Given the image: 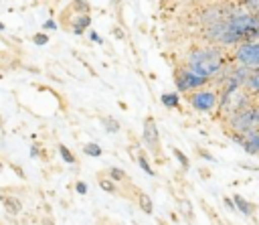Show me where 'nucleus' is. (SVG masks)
<instances>
[{
  "mask_svg": "<svg viewBox=\"0 0 259 225\" xmlns=\"http://www.w3.org/2000/svg\"><path fill=\"white\" fill-rule=\"evenodd\" d=\"M42 28H45V30H55V28H57V22H55L53 18H49V20L42 24Z\"/></svg>",
  "mask_w": 259,
  "mask_h": 225,
  "instance_id": "c756f323",
  "label": "nucleus"
},
{
  "mask_svg": "<svg viewBox=\"0 0 259 225\" xmlns=\"http://www.w3.org/2000/svg\"><path fill=\"white\" fill-rule=\"evenodd\" d=\"M223 203H225V207H229L231 211H237V207H235V201H233V199H227V197H225V199H223Z\"/></svg>",
  "mask_w": 259,
  "mask_h": 225,
  "instance_id": "7c9ffc66",
  "label": "nucleus"
},
{
  "mask_svg": "<svg viewBox=\"0 0 259 225\" xmlns=\"http://www.w3.org/2000/svg\"><path fill=\"white\" fill-rule=\"evenodd\" d=\"M200 39L204 43H212V45H219L223 49H233L241 43V36L233 30V26L229 24V20H221V22H214V24H208L202 28L200 32Z\"/></svg>",
  "mask_w": 259,
  "mask_h": 225,
  "instance_id": "7ed1b4c3",
  "label": "nucleus"
},
{
  "mask_svg": "<svg viewBox=\"0 0 259 225\" xmlns=\"http://www.w3.org/2000/svg\"><path fill=\"white\" fill-rule=\"evenodd\" d=\"M136 160H138L140 168H142V170H146V174H150V176H154V174H156V172H154V168H152V164H150V160L146 158V154H144V152H138Z\"/></svg>",
  "mask_w": 259,
  "mask_h": 225,
  "instance_id": "6ab92c4d",
  "label": "nucleus"
},
{
  "mask_svg": "<svg viewBox=\"0 0 259 225\" xmlns=\"http://www.w3.org/2000/svg\"><path fill=\"white\" fill-rule=\"evenodd\" d=\"M142 138H144L146 148H148L154 156H160V132H158L156 120H154L152 116H148V118L144 120V132H142Z\"/></svg>",
  "mask_w": 259,
  "mask_h": 225,
  "instance_id": "6e6552de",
  "label": "nucleus"
},
{
  "mask_svg": "<svg viewBox=\"0 0 259 225\" xmlns=\"http://www.w3.org/2000/svg\"><path fill=\"white\" fill-rule=\"evenodd\" d=\"M231 61V53H227V49L206 43V45H198L188 49L184 63L188 69H192L194 73H198L200 77H206L208 81Z\"/></svg>",
  "mask_w": 259,
  "mask_h": 225,
  "instance_id": "f257e3e1",
  "label": "nucleus"
},
{
  "mask_svg": "<svg viewBox=\"0 0 259 225\" xmlns=\"http://www.w3.org/2000/svg\"><path fill=\"white\" fill-rule=\"evenodd\" d=\"M200 174H202V176H206V178H208V176H210V172H208V170H206V168H200Z\"/></svg>",
  "mask_w": 259,
  "mask_h": 225,
  "instance_id": "f704fd0d",
  "label": "nucleus"
},
{
  "mask_svg": "<svg viewBox=\"0 0 259 225\" xmlns=\"http://www.w3.org/2000/svg\"><path fill=\"white\" fill-rule=\"evenodd\" d=\"M2 203H4V207H6V211H8L10 215L22 213V203H20L18 199H14V197H2Z\"/></svg>",
  "mask_w": 259,
  "mask_h": 225,
  "instance_id": "2eb2a0df",
  "label": "nucleus"
},
{
  "mask_svg": "<svg viewBox=\"0 0 259 225\" xmlns=\"http://www.w3.org/2000/svg\"><path fill=\"white\" fill-rule=\"evenodd\" d=\"M210 81L206 77H200L198 73H194L192 69H188L186 65H178L174 69V85H176V91L178 93H190L194 89H200L204 85H208Z\"/></svg>",
  "mask_w": 259,
  "mask_h": 225,
  "instance_id": "423d86ee",
  "label": "nucleus"
},
{
  "mask_svg": "<svg viewBox=\"0 0 259 225\" xmlns=\"http://www.w3.org/2000/svg\"><path fill=\"white\" fill-rule=\"evenodd\" d=\"M101 124H103L105 132H109V134L119 132V122H117L115 118H111V116H103V118H101Z\"/></svg>",
  "mask_w": 259,
  "mask_h": 225,
  "instance_id": "f3484780",
  "label": "nucleus"
},
{
  "mask_svg": "<svg viewBox=\"0 0 259 225\" xmlns=\"http://www.w3.org/2000/svg\"><path fill=\"white\" fill-rule=\"evenodd\" d=\"M196 154H198L200 158H204L206 162H214V156H212V154H210L208 150H204L202 146H196Z\"/></svg>",
  "mask_w": 259,
  "mask_h": 225,
  "instance_id": "bb28decb",
  "label": "nucleus"
},
{
  "mask_svg": "<svg viewBox=\"0 0 259 225\" xmlns=\"http://www.w3.org/2000/svg\"><path fill=\"white\" fill-rule=\"evenodd\" d=\"M186 101L190 103V107L194 111L200 114H217L219 107V89L214 85H204L200 89H194L190 93H186Z\"/></svg>",
  "mask_w": 259,
  "mask_h": 225,
  "instance_id": "20e7f679",
  "label": "nucleus"
},
{
  "mask_svg": "<svg viewBox=\"0 0 259 225\" xmlns=\"http://www.w3.org/2000/svg\"><path fill=\"white\" fill-rule=\"evenodd\" d=\"M233 201H235V207H237V211H241L243 215H247V217H253L255 215V205L253 203H249L247 199H243V195H233Z\"/></svg>",
  "mask_w": 259,
  "mask_h": 225,
  "instance_id": "f8f14e48",
  "label": "nucleus"
},
{
  "mask_svg": "<svg viewBox=\"0 0 259 225\" xmlns=\"http://www.w3.org/2000/svg\"><path fill=\"white\" fill-rule=\"evenodd\" d=\"M243 87H245V91H247L249 95H253V97L257 99V95H259V69H255V71L249 73V77H247V81L243 83Z\"/></svg>",
  "mask_w": 259,
  "mask_h": 225,
  "instance_id": "9b49d317",
  "label": "nucleus"
},
{
  "mask_svg": "<svg viewBox=\"0 0 259 225\" xmlns=\"http://www.w3.org/2000/svg\"><path fill=\"white\" fill-rule=\"evenodd\" d=\"M255 103V97L245 91V87H221L219 89V107L217 114L227 120L233 114L249 107Z\"/></svg>",
  "mask_w": 259,
  "mask_h": 225,
  "instance_id": "f03ea898",
  "label": "nucleus"
},
{
  "mask_svg": "<svg viewBox=\"0 0 259 225\" xmlns=\"http://www.w3.org/2000/svg\"><path fill=\"white\" fill-rule=\"evenodd\" d=\"M59 154H61V158L67 162V164H75L77 162V158H75V154L67 148V146H63V144H59Z\"/></svg>",
  "mask_w": 259,
  "mask_h": 225,
  "instance_id": "b1692460",
  "label": "nucleus"
},
{
  "mask_svg": "<svg viewBox=\"0 0 259 225\" xmlns=\"http://www.w3.org/2000/svg\"><path fill=\"white\" fill-rule=\"evenodd\" d=\"M0 30H4V24H2V22H0Z\"/></svg>",
  "mask_w": 259,
  "mask_h": 225,
  "instance_id": "4c0bfd02",
  "label": "nucleus"
},
{
  "mask_svg": "<svg viewBox=\"0 0 259 225\" xmlns=\"http://www.w3.org/2000/svg\"><path fill=\"white\" fill-rule=\"evenodd\" d=\"M231 61L239 63L251 71L259 69V39H249V41H241L237 47H233L231 51Z\"/></svg>",
  "mask_w": 259,
  "mask_h": 225,
  "instance_id": "39448f33",
  "label": "nucleus"
},
{
  "mask_svg": "<svg viewBox=\"0 0 259 225\" xmlns=\"http://www.w3.org/2000/svg\"><path fill=\"white\" fill-rule=\"evenodd\" d=\"M89 26H91V16H89V14H77V16L73 18L71 30H73V34H83Z\"/></svg>",
  "mask_w": 259,
  "mask_h": 225,
  "instance_id": "9d476101",
  "label": "nucleus"
},
{
  "mask_svg": "<svg viewBox=\"0 0 259 225\" xmlns=\"http://www.w3.org/2000/svg\"><path fill=\"white\" fill-rule=\"evenodd\" d=\"M138 205H140V209L146 213V215H152L154 213V203H152V199H150V195H146L144 191H138Z\"/></svg>",
  "mask_w": 259,
  "mask_h": 225,
  "instance_id": "4468645a",
  "label": "nucleus"
},
{
  "mask_svg": "<svg viewBox=\"0 0 259 225\" xmlns=\"http://www.w3.org/2000/svg\"><path fill=\"white\" fill-rule=\"evenodd\" d=\"M107 176H109L111 180H115V182H127V180H130L127 174H125V170H121V168H117V166L107 168Z\"/></svg>",
  "mask_w": 259,
  "mask_h": 225,
  "instance_id": "dca6fc26",
  "label": "nucleus"
},
{
  "mask_svg": "<svg viewBox=\"0 0 259 225\" xmlns=\"http://www.w3.org/2000/svg\"><path fill=\"white\" fill-rule=\"evenodd\" d=\"M241 148L251 156H259V128H251L243 134Z\"/></svg>",
  "mask_w": 259,
  "mask_h": 225,
  "instance_id": "1a4fd4ad",
  "label": "nucleus"
},
{
  "mask_svg": "<svg viewBox=\"0 0 259 225\" xmlns=\"http://www.w3.org/2000/svg\"><path fill=\"white\" fill-rule=\"evenodd\" d=\"M83 152H85L87 156H91V158H99V156H101V146H97L95 142H89V144L83 146Z\"/></svg>",
  "mask_w": 259,
  "mask_h": 225,
  "instance_id": "5701e85b",
  "label": "nucleus"
},
{
  "mask_svg": "<svg viewBox=\"0 0 259 225\" xmlns=\"http://www.w3.org/2000/svg\"><path fill=\"white\" fill-rule=\"evenodd\" d=\"M71 10L75 14H89L91 12V6H89L87 0H73L71 2Z\"/></svg>",
  "mask_w": 259,
  "mask_h": 225,
  "instance_id": "a211bd4d",
  "label": "nucleus"
},
{
  "mask_svg": "<svg viewBox=\"0 0 259 225\" xmlns=\"http://www.w3.org/2000/svg\"><path fill=\"white\" fill-rule=\"evenodd\" d=\"M38 154H40V152H38V144H34V146L30 148V156H32V158H36Z\"/></svg>",
  "mask_w": 259,
  "mask_h": 225,
  "instance_id": "2f4dec72",
  "label": "nucleus"
},
{
  "mask_svg": "<svg viewBox=\"0 0 259 225\" xmlns=\"http://www.w3.org/2000/svg\"><path fill=\"white\" fill-rule=\"evenodd\" d=\"M231 8H233V2H231V0H225V2H210V4H206L204 8L198 10L196 22L200 24V28H204V26H208V24H214V22H221V20H225V18L231 14Z\"/></svg>",
  "mask_w": 259,
  "mask_h": 225,
  "instance_id": "0eeeda50",
  "label": "nucleus"
},
{
  "mask_svg": "<svg viewBox=\"0 0 259 225\" xmlns=\"http://www.w3.org/2000/svg\"><path fill=\"white\" fill-rule=\"evenodd\" d=\"M160 101H162V105H166L168 109H176V107H180V95H178V91L162 93V95H160Z\"/></svg>",
  "mask_w": 259,
  "mask_h": 225,
  "instance_id": "ddd939ff",
  "label": "nucleus"
},
{
  "mask_svg": "<svg viewBox=\"0 0 259 225\" xmlns=\"http://www.w3.org/2000/svg\"><path fill=\"white\" fill-rule=\"evenodd\" d=\"M251 111H253V128H259V101L253 103Z\"/></svg>",
  "mask_w": 259,
  "mask_h": 225,
  "instance_id": "cd10ccee",
  "label": "nucleus"
},
{
  "mask_svg": "<svg viewBox=\"0 0 259 225\" xmlns=\"http://www.w3.org/2000/svg\"><path fill=\"white\" fill-rule=\"evenodd\" d=\"M0 168H2V162H0Z\"/></svg>",
  "mask_w": 259,
  "mask_h": 225,
  "instance_id": "58836bf2",
  "label": "nucleus"
},
{
  "mask_svg": "<svg viewBox=\"0 0 259 225\" xmlns=\"http://www.w3.org/2000/svg\"><path fill=\"white\" fill-rule=\"evenodd\" d=\"M89 36H91V41H95V43H101V36H99L97 32H89Z\"/></svg>",
  "mask_w": 259,
  "mask_h": 225,
  "instance_id": "72a5a7b5",
  "label": "nucleus"
},
{
  "mask_svg": "<svg viewBox=\"0 0 259 225\" xmlns=\"http://www.w3.org/2000/svg\"><path fill=\"white\" fill-rule=\"evenodd\" d=\"M158 225H168L166 221H162V219H158Z\"/></svg>",
  "mask_w": 259,
  "mask_h": 225,
  "instance_id": "e433bc0d",
  "label": "nucleus"
},
{
  "mask_svg": "<svg viewBox=\"0 0 259 225\" xmlns=\"http://www.w3.org/2000/svg\"><path fill=\"white\" fill-rule=\"evenodd\" d=\"M45 225H53V221L51 219H45Z\"/></svg>",
  "mask_w": 259,
  "mask_h": 225,
  "instance_id": "c9c22d12",
  "label": "nucleus"
},
{
  "mask_svg": "<svg viewBox=\"0 0 259 225\" xmlns=\"http://www.w3.org/2000/svg\"><path fill=\"white\" fill-rule=\"evenodd\" d=\"M99 186H101V191H105V193H109V195H115L119 189H117V184H115V180H111V178H99Z\"/></svg>",
  "mask_w": 259,
  "mask_h": 225,
  "instance_id": "412c9836",
  "label": "nucleus"
},
{
  "mask_svg": "<svg viewBox=\"0 0 259 225\" xmlns=\"http://www.w3.org/2000/svg\"><path fill=\"white\" fill-rule=\"evenodd\" d=\"M75 191H77L79 195H85V193H87V184L79 180V182H75Z\"/></svg>",
  "mask_w": 259,
  "mask_h": 225,
  "instance_id": "c85d7f7f",
  "label": "nucleus"
},
{
  "mask_svg": "<svg viewBox=\"0 0 259 225\" xmlns=\"http://www.w3.org/2000/svg\"><path fill=\"white\" fill-rule=\"evenodd\" d=\"M113 32H115V36H117V39H123V30H121L119 26H115V28H113Z\"/></svg>",
  "mask_w": 259,
  "mask_h": 225,
  "instance_id": "473e14b6",
  "label": "nucleus"
},
{
  "mask_svg": "<svg viewBox=\"0 0 259 225\" xmlns=\"http://www.w3.org/2000/svg\"><path fill=\"white\" fill-rule=\"evenodd\" d=\"M32 43L38 45V47H40V45H47V43H49V34H47V32H36V34L32 36Z\"/></svg>",
  "mask_w": 259,
  "mask_h": 225,
  "instance_id": "a878e982",
  "label": "nucleus"
},
{
  "mask_svg": "<svg viewBox=\"0 0 259 225\" xmlns=\"http://www.w3.org/2000/svg\"><path fill=\"white\" fill-rule=\"evenodd\" d=\"M237 2H239L247 12L259 16V0H237Z\"/></svg>",
  "mask_w": 259,
  "mask_h": 225,
  "instance_id": "4be33fe9",
  "label": "nucleus"
},
{
  "mask_svg": "<svg viewBox=\"0 0 259 225\" xmlns=\"http://www.w3.org/2000/svg\"><path fill=\"white\" fill-rule=\"evenodd\" d=\"M172 154H174V156H176V160L180 162L182 170H190V160H188V156H186L180 148H176V146H174V148H172Z\"/></svg>",
  "mask_w": 259,
  "mask_h": 225,
  "instance_id": "aec40b11",
  "label": "nucleus"
},
{
  "mask_svg": "<svg viewBox=\"0 0 259 225\" xmlns=\"http://www.w3.org/2000/svg\"><path fill=\"white\" fill-rule=\"evenodd\" d=\"M180 207H182V215H184L188 221H192V219H194V215H192V205H190V201L180 199Z\"/></svg>",
  "mask_w": 259,
  "mask_h": 225,
  "instance_id": "393cba45",
  "label": "nucleus"
}]
</instances>
